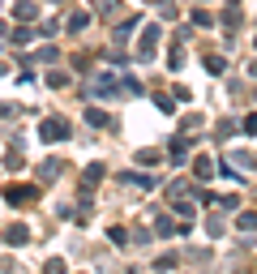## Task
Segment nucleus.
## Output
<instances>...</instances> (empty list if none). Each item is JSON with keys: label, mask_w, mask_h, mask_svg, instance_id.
Wrapping results in <instances>:
<instances>
[{"label": "nucleus", "mask_w": 257, "mask_h": 274, "mask_svg": "<svg viewBox=\"0 0 257 274\" xmlns=\"http://www.w3.org/2000/svg\"><path fill=\"white\" fill-rule=\"evenodd\" d=\"M43 137H47V141H64V137H69V125H64V120H43Z\"/></svg>", "instance_id": "f257e3e1"}, {"label": "nucleus", "mask_w": 257, "mask_h": 274, "mask_svg": "<svg viewBox=\"0 0 257 274\" xmlns=\"http://www.w3.org/2000/svg\"><path fill=\"white\" fill-rule=\"evenodd\" d=\"M249 69H253V77H257V60H253V64H249Z\"/></svg>", "instance_id": "f03ea898"}]
</instances>
